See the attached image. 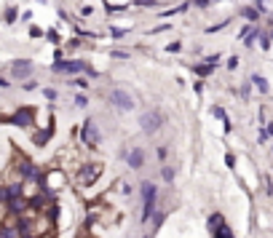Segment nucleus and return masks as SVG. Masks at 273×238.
Instances as JSON below:
<instances>
[{
  "instance_id": "f257e3e1",
  "label": "nucleus",
  "mask_w": 273,
  "mask_h": 238,
  "mask_svg": "<svg viewBox=\"0 0 273 238\" xmlns=\"http://www.w3.org/2000/svg\"><path fill=\"white\" fill-rule=\"evenodd\" d=\"M99 174H102V163H80V169L75 174V182H78V187H91Z\"/></svg>"
},
{
  "instance_id": "f03ea898",
  "label": "nucleus",
  "mask_w": 273,
  "mask_h": 238,
  "mask_svg": "<svg viewBox=\"0 0 273 238\" xmlns=\"http://www.w3.org/2000/svg\"><path fill=\"white\" fill-rule=\"evenodd\" d=\"M43 187L51 190V193H56V190H62L67 185V177H65V169H56V166H51V169L43 171Z\"/></svg>"
},
{
  "instance_id": "7ed1b4c3",
  "label": "nucleus",
  "mask_w": 273,
  "mask_h": 238,
  "mask_svg": "<svg viewBox=\"0 0 273 238\" xmlns=\"http://www.w3.org/2000/svg\"><path fill=\"white\" fill-rule=\"evenodd\" d=\"M80 139H83V145H86V147H99L102 134H99V126H97L94 118H86V123L80 126Z\"/></svg>"
},
{
  "instance_id": "20e7f679",
  "label": "nucleus",
  "mask_w": 273,
  "mask_h": 238,
  "mask_svg": "<svg viewBox=\"0 0 273 238\" xmlns=\"http://www.w3.org/2000/svg\"><path fill=\"white\" fill-rule=\"evenodd\" d=\"M139 126L145 134H158L161 126H163V115L158 110H150V113H142L139 115Z\"/></svg>"
},
{
  "instance_id": "39448f33",
  "label": "nucleus",
  "mask_w": 273,
  "mask_h": 238,
  "mask_svg": "<svg viewBox=\"0 0 273 238\" xmlns=\"http://www.w3.org/2000/svg\"><path fill=\"white\" fill-rule=\"evenodd\" d=\"M3 123H8V126H32L35 123V110L32 107H19L14 115H3Z\"/></svg>"
},
{
  "instance_id": "423d86ee",
  "label": "nucleus",
  "mask_w": 273,
  "mask_h": 238,
  "mask_svg": "<svg viewBox=\"0 0 273 238\" xmlns=\"http://www.w3.org/2000/svg\"><path fill=\"white\" fill-rule=\"evenodd\" d=\"M108 99L118 107V110H134V99H132V94L123 91V89H113L108 94Z\"/></svg>"
},
{
  "instance_id": "0eeeda50",
  "label": "nucleus",
  "mask_w": 273,
  "mask_h": 238,
  "mask_svg": "<svg viewBox=\"0 0 273 238\" xmlns=\"http://www.w3.org/2000/svg\"><path fill=\"white\" fill-rule=\"evenodd\" d=\"M54 73H89V75H97V73H91V70L86 67V62H75V59H59V62H54Z\"/></svg>"
},
{
  "instance_id": "6e6552de",
  "label": "nucleus",
  "mask_w": 273,
  "mask_h": 238,
  "mask_svg": "<svg viewBox=\"0 0 273 238\" xmlns=\"http://www.w3.org/2000/svg\"><path fill=\"white\" fill-rule=\"evenodd\" d=\"M209 233L215 235V238H233L230 228L222 220V214H212V217H209Z\"/></svg>"
},
{
  "instance_id": "1a4fd4ad",
  "label": "nucleus",
  "mask_w": 273,
  "mask_h": 238,
  "mask_svg": "<svg viewBox=\"0 0 273 238\" xmlns=\"http://www.w3.org/2000/svg\"><path fill=\"white\" fill-rule=\"evenodd\" d=\"M11 75L14 78H30L32 75V62L30 59H14V62H11Z\"/></svg>"
},
{
  "instance_id": "9d476101",
  "label": "nucleus",
  "mask_w": 273,
  "mask_h": 238,
  "mask_svg": "<svg viewBox=\"0 0 273 238\" xmlns=\"http://www.w3.org/2000/svg\"><path fill=\"white\" fill-rule=\"evenodd\" d=\"M126 161H129V169H142V166H145V150L132 147L126 153Z\"/></svg>"
},
{
  "instance_id": "9b49d317",
  "label": "nucleus",
  "mask_w": 273,
  "mask_h": 238,
  "mask_svg": "<svg viewBox=\"0 0 273 238\" xmlns=\"http://www.w3.org/2000/svg\"><path fill=\"white\" fill-rule=\"evenodd\" d=\"M139 190H142V201H145V204H148V201H156V198H158V187L153 185V182H148V180L139 185Z\"/></svg>"
},
{
  "instance_id": "f8f14e48",
  "label": "nucleus",
  "mask_w": 273,
  "mask_h": 238,
  "mask_svg": "<svg viewBox=\"0 0 273 238\" xmlns=\"http://www.w3.org/2000/svg\"><path fill=\"white\" fill-rule=\"evenodd\" d=\"M249 80H252V86L260 91V94H268L270 91V86H268V80L263 78V75H252V78H249Z\"/></svg>"
},
{
  "instance_id": "ddd939ff",
  "label": "nucleus",
  "mask_w": 273,
  "mask_h": 238,
  "mask_svg": "<svg viewBox=\"0 0 273 238\" xmlns=\"http://www.w3.org/2000/svg\"><path fill=\"white\" fill-rule=\"evenodd\" d=\"M212 115H217L220 121L225 123V132H230V118L225 115V110H222V107H212Z\"/></svg>"
},
{
  "instance_id": "4468645a",
  "label": "nucleus",
  "mask_w": 273,
  "mask_h": 238,
  "mask_svg": "<svg viewBox=\"0 0 273 238\" xmlns=\"http://www.w3.org/2000/svg\"><path fill=\"white\" fill-rule=\"evenodd\" d=\"M241 14H244V16H246L249 21H257V19H260V14H263V11H260V8H244Z\"/></svg>"
},
{
  "instance_id": "2eb2a0df",
  "label": "nucleus",
  "mask_w": 273,
  "mask_h": 238,
  "mask_svg": "<svg viewBox=\"0 0 273 238\" xmlns=\"http://www.w3.org/2000/svg\"><path fill=\"white\" fill-rule=\"evenodd\" d=\"M193 70H196V73H198V75H209V73H212V70H215V64H209V62H206V64H196Z\"/></svg>"
},
{
  "instance_id": "dca6fc26",
  "label": "nucleus",
  "mask_w": 273,
  "mask_h": 238,
  "mask_svg": "<svg viewBox=\"0 0 273 238\" xmlns=\"http://www.w3.org/2000/svg\"><path fill=\"white\" fill-rule=\"evenodd\" d=\"M126 32H129L126 27H110V35H113V38H123Z\"/></svg>"
},
{
  "instance_id": "f3484780",
  "label": "nucleus",
  "mask_w": 273,
  "mask_h": 238,
  "mask_svg": "<svg viewBox=\"0 0 273 238\" xmlns=\"http://www.w3.org/2000/svg\"><path fill=\"white\" fill-rule=\"evenodd\" d=\"M163 180H166V182L174 180V169H172V166H163Z\"/></svg>"
},
{
  "instance_id": "a211bd4d",
  "label": "nucleus",
  "mask_w": 273,
  "mask_h": 238,
  "mask_svg": "<svg viewBox=\"0 0 273 238\" xmlns=\"http://www.w3.org/2000/svg\"><path fill=\"white\" fill-rule=\"evenodd\" d=\"M86 104H89V99L83 97V94H78V97H75V107H80V110H83V107H86Z\"/></svg>"
},
{
  "instance_id": "6ab92c4d",
  "label": "nucleus",
  "mask_w": 273,
  "mask_h": 238,
  "mask_svg": "<svg viewBox=\"0 0 273 238\" xmlns=\"http://www.w3.org/2000/svg\"><path fill=\"white\" fill-rule=\"evenodd\" d=\"M14 19H16V8H8V11H6V21L11 25V21H14Z\"/></svg>"
},
{
  "instance_id": "aec40b11",
  "label": "nucleus",
  "mask_w": 273,
  "mask_h": 238,
  "mask_svg": "<svg viewBox=\"0 0 273 238\" xmlns=\"http://www.w3.org/2000/svg\"><path fill=\"white\" fill-rule=\"evenodd\" d=\"M260 46H263V49H268V46H270V38H268V35H260Z\"/></svg>"
},
{
  "instance_id": "412c9836",
  "label": "nucleus",
  "mask_w": 273,
  "mask_h": 238,
  "mask_svg": "<svg viewBox=\"0 0 273 238\" xmlns=\"http://www.w3.org/2000/svg\"><path fill=\"white\" fill-rule=\"evenodd\" d=\"M43 97H46V99H56V91H54V89H46Z\"/></svg>"
},
{
  "instance_id": "4be33fe9",
  "label": "nucleus",
  "mask_w": 273,
  "mask_h": 238,
  "mask_svg": "<svg viewBox=\"0 0 273 238\" xmlns=\"http://www.w3.org/2000/svg\"><path fill=\"white\" fill-rule=\"evenodd\" d=\"M228 67H230V70H236V67H239V59H236V56H233V59H228Z\"/></svg>"
},
{
  "instance_id": "5701e85b",
  "label": "nucleus",
  "mask_w": 273,
  "mask_h": 238,
  "mask_svg": "<svg viewBox=\"0 0 273 238\" xmlns=\"http://www.w3.org/2000/svg\"><path fill=\"white\" fill-rule=\"evenodd\" d=\"M121 193H123V196H132V187H129V185H123V182H121Z\"/></svg>"
},
{
  "instance_id": "b1692460",
  "label": "nucleus",
  "mask_w": 273,
  "mask_h": 238,
  "mask_svg": "<svg viewBox=\"0 0 273 238\" xmlns=\"http://www.w3.org/2000/svg\"><path fill=\"white\" fill-rule=\"evenodd\" d=\"M268 134H273V123H270V126H268Z\"/></svg>"
},
{
  "instance_id": "393cba45",
  "label": "nucleus",
  "mask_w": 273,
  "mask_h": 238,
  "mask_svg": "<svg viewBox=\"0 0 273 238\" xmlns=\"http://www.w3.org/2000/svg\"><path fill=\"white\" fill-rule=\"evenodd\" d=\"M212 3H220V0H212Z\"/></svg>"
},
{
  "instance_id": "a878e982",
  "label": "nucleus",
  "mask_w": 273,
  "mask_h": 238,
  "mask_svg": "<svg viewBox=\"0 0 273 238\" xmlns=\"http://www.w3.org/2000/svg\"><path fill=\"white\" fill-rule=\"evenodd\" d=\"M270 38H273V32H270Z\"/></svg>"
}]
</instances>
